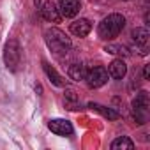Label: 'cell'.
<instances>
[{
  "label": "cell",
  "instance_id": "obj_16",
  "mask_svg": "<svg viewBox=\"0 0 150 150\" xmlns=\"http://www.w3.org/2000/svg\"><path fill=\"white\" fill-rule=\"evenodd\" d=\"M111 148H113V150H132V148H134V143H132L131 138L120 136V138H117V139L111 143Z\"/></svg>",
  "mask_w": 150,
  "mask_h": 150
},
{
  "label": "cell",
  "instance_id": "obj_6",
  "mask_svg": "<svg viewBox=\"0 0 150 150\" xmlns=\"http://www.w3.org/2000/svg\"><path fill=\"white\" fill-rule=\"evenodd\" d=\"M80 9H81V2H80V0H60V2H58V11L65 18L76 16L80 13Z\"/></svg>",
  "mask_w": 150,
  "mask_h": 150
},
{
  "label": "cell",
  "instance_id": "obj_17",
  "mask_svg": "<svg viewBox=\"0 0 150 150\" xmlns=\"http://www.w3.org/2000/svg\"><path fill=\"white\" fill-rule=\"evenodd\" d=\"M104 51L111 53V55H118V57H127L129 55V50L125 46H120V44H106Z\"/></svg>",
  "mask_w": 150,
  "mask_h": 150
},
{
  "label": "cell",
  "instance_id": "obj_19",
  "mask_svg": "<svg viewBox=\"0 0 150 150\" xmlns=\"http://www.w3.org/2000/svg\"><path fill=\"white\" fill-rule=\"evenodd\" d=\"M39 2H41V0H34V4H35V6H39Z\"/></svg>",
  "mask_w": 150,
  "mask_h": 150
},
{
  "label": "cell",
  "instance_id": "obj_10",
  "mask_svg": "<svg viewBox=\"0 0 150 150\" xmlns=\"http://www.w3.org/2000/svg\"><path fill=\"white\" fill-rule=\"evenodd\" d=\"M90 30H92V23H90L88 20H85V18H80V20H76V21L71 23V32H72L74 35H78V37L88 35Z\"/></svg>",
  "mask_w": 150,
  "mask_h": 150
},
{
  "label": "cell",
  "instance_id": "obj_15",
  "mask_svg": "<svg viewBox=\"0 0 150 150\" xmlns=\"http://www.w3.org/2000/svg\"><path fill=\"white\" fill-rule=\"evenodd\" d=\"M64 101H65V106L67 110H80V99L76 96V92H74L72 88H65V94H64Z\"/></svg>",
  "mask_w": 150,
  "mask_h": 150
},
{
  "label": "cell",
  "instance_id": "obj_18",
  "mask_svg": "<svg viewBox=\"0 0 150 150\" xmlns=\"http://www.w3.org/2000/svg\"><path fill=\"white\" fill-rule=\"evenodd\" d=\"M143 76H145V80L150 78V65H145V69H143Z\"/></svg>",
  "mask_w": 150,
  "mask_h": 150
},
{
  "label": "cell",
  "instance_id": "obj_14",
  "mask_svg": "<svg viewBox=\"0 0 150 150\" xmlns=\"http://www.w3.org/2000/svg\"><path fill=\"white\" fill-rule=\"evenodd\" d=\"M42 69H44V72H46V76L50 78V81L55 85V87H64L65 85V81H64V78L60 76V74L48 64V62H42Z\"/></svg>",
  "mask_w": 150,
  "mask_h": 150
},
{
  "label": "cell",
  "instance_id": "obj_2",
  "mask_svg": "<svg viewBox=\"0 0 150 150\" xmlns=\"http://www.w3.org/2000/svg\"><path fill=\"white\" fill-rule=\"evenodd\" d=\"M125 27V18L118 13H113V14H108L97 27V34L101 39L104 41H110V39H115L122 28Z\"/></svg>",
  "mask_w": 150,
  "mask_h": 150
},
{
  "label": "cell",
  "instance_id": "obj_5",
  "mask_svg": "<svg viewBox=\"0 0 150 150\" xmlns=\"http://www.w3.org/2000/svg\"><path fill=\"white\" fill-rule=\"evenodd\" d=\"M85 80H87L90 88H99V87H103L108 81V71L104 67H101V65H96L90 71H87Z\"/></svg>",
  "mask_w": 150,
  "mask_h": 150
},
{
  "label": "cell",
  "instance_id": "obj_12",
  "mask_svg": "<svg viewBox=\"0 0 150 150\" xmlns=\"http://www.w3.org/2000/svg\"><path fill=\"white\" fill-rule=\"evenodd\" d=\"M132 41L141 46V48H146L148 46V41H150V34H148V28L146 27H136L132 30Z\"/></svg>",
  "mask_w": 150,
  "mask_h": 150
},
{
  "label": "cell",
  "instance_id": "obj_11",
  "mask_svg": "<svg viewBox=\"0 0 150 150\" xmlns=\"http://www.w3.org/2000/svg\"><path fill=\"white\" fill-rule=\"evenodd\" d=\"M67 74H69V78H71L72 81H83L85 76H87V67H85L83 64H80V62L71 64Z\"/></svg>",
  "mask_w": 150,
  "mask_h": 150
},
{
  "label": "cell",
  "instance_id": "obj_13",
  "mask_svg": "<svg viewBox=\"0 0 150 150\" xmlns=\"http://www.w3.org/2000/svg\"><path fill=\"white\" fill-rule=\"evenodd\" d=\"M88 108L94 110V111H97L99 115H103L108 120H118L120 118V113L115 111V110H111V108H108V106H103V104H97V103H90Z\"/></svg>",
  "mask_w": 150,
  "mask_h": 150
},
{
  "label": "cell",
  "instance_id": "obj_3",
  "mask_svg": "<svg viewBox=\"0 0 150 150\" xmlns=\"http://www.w3.org/2000/svg\"><path fill=\"white\" fill-rule=\"evenodd\" d=\"M148 106H150L148 92L141 90L139 94H136V97L132 99V117H134L136 124H145V122H146Z\"/></svg>",
  "mask_w": 150,
  "mask_h": 150
},
{
  "label": "cell",
  "instance_id": "obj_8",
  "mask_svg": "<svg viewBox=\"0 0 150 150\" xmlns=\"http://www.w3.org/2000/svg\"><path fill=\"white\" fill-rule=\"evenodd\" d=\"M41 16H42L46 21H51V23H58L60 18H62V14H60L57 4L51 2V0H48V2L42 4V7H41Z\"/></svg>",
  "mask_w": 150,
  "mask_h": 150
},
{
  "label": "cell",
  "instance_id": "obj_4",
  "mask_svg": "<svg viewBox=\"0 0 150 150\" xmlns=\"http://www.w3.org/2000/svg\"><path fill=\"white\" fill-rule=\"evenodd\" d=\"M4 62L7 65L9 71H16L18 65H20V44L16 39H11L6 42V48H4Z\"/></svg>",
  "mask_w": 150,
  "mask_h": 150
},
{
  "label": "cell",
  "instance_id": "obj_9",
  "mask_svg": "<svg viewBox=\"0 0 150 150\" xmlns=\"http://www.w3.org/2000/svg\"><path fill=\"white\" fill-rule=\"evenodd\" d=\"M108 74H110L111 78H115V80H122L125 74H127V65H125V62H124L122 58L113 60V62L108 65Z\"/></svg>",
  "mask_w": 150,
  "mask_h": 150
},
{
  "label": "cell",
  "instance_id": "obj_7",
  "mask_svg": "<svg viewBox=\"0 0 150 150\" xmlns=\"http://www.w3.org/2000/svg\"><path fill=\"white\" fill-rule=\"evenodd\" d=\"M48 127H50V131H51L53 134H57V136H71V134H72V125H71V122H67V120H64V118L50 120Z\"/></svg>",
  "mask_w": 150,
  "mask_h": 150
},
{
  "label": "cell",
  "instance_id": "obj_1",
  "mask_svg": "<svg viewBox=\"0 0 150 150\" xmlns=\"http://www.w3.org/2000/svg\"><path fill=\"white\" fill-rule=\"evenodd\" d=\"M44 41L48 44V48L55 53V55H67L72 48L71 37H67V34L60 28H48L44 30Z\"/></svg>",
  "mask_w": 150,
  "mask_h": 150
}]
</instances>
